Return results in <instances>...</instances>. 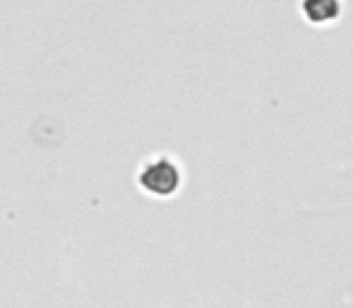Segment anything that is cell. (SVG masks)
<instances>
[{"mask_svg": "<svg viewBox=\"0 0 353 308\" xmlns=\"http://www.w3.org/2000/svg\"><path fill=\"white\" fill-rule=\"evenodd\" d=\"M183 183V171L176 159L168 154H157L147 159L137 171V186L152 198H171Z\"/></svg>", "mask_w": 353, "mask_h": 308, "instance_id": "obj_1", "label": "cell"}, {"mask_svg": "<svg viewBox=\"0 0 353 308\" xmlns=\"http://www.w3.org/2000/svg\"><path fill=\"white\" fill-rule=\"evenodd\" d=\"M303 12L312 24L332 22L339 15V0H303Z\"/></svg>", "mask_w": 353, "mask_h": 308, "instance_id": "obj_2", "label": "cell"}]
</instances>
